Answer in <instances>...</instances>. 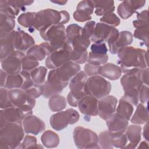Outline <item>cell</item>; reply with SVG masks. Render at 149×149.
<instances>
[{
	"label": "cell",
	"mask_w": 149,
	"mask_h": 149,
	"mask_svg": "<svg viewBox=\"0 0 149 149\" xmlns=\"http://www.w3.org/2000/svg\"><path fill=\"white\" fill-rule=\"evenodd\" d=\"M94 9L93 1H81L77 4L76 10L73 13V18L79 22L88 21L91 19V15L93 13Z\"/></svg>",
	"instance_id": "18"
},
{
	"label": "cell",
	"mask_w": 149,
	"mask_h": 149,
	"mask_svg": "<svg viewBox=\"0 0 149 149\" xmlns=\"http://www.w3.org/2000/svg\"><path fill=\"white\" fill-rule=\"evenodd\" d=\"M65 45L68 50L70 61L77 64H83L87 62L88 59V52L86 51H77L73 49L69 42L66 41Z\"/></svg>",
	"instance_id": "33"
},
{
	"label": "cell",
	"mask_w": 149,
	"mask_h": 149,
	"mask_svg": "<svg viewBox=\"0 0 149 149\" xmlns=\"http://www.w3.org/2000/svg\"><path fill=\"white\" fill-rule=\"evenodd\" d=\"M143 137L146 140V141H148V122L146 123L144 127H143Z\"/></svg>",
	"instance_id": "58"
},
{
	"label": "cell",
	"mask_w": 149,
	"mask_h": 149,
	"mask_svg": "<svg viewBox=\"0 0 149 149\" xmlns=\"http://www.w3.org/2000/svg\"><path fill=\"white\" fill-rule=\"evenodd\" d=\"M24 132L27 134H38L45 129V124L40 118L35 115H29L22 121Z\"/></svg>",
	"instance_id": "20"
},
{
	"label": "cell",
	"mask_w": 149,
	"mask_h": 149,
	"mask_svg": "<svg viewBox=\"0 0 149 149\" xmlns=\"http://www.w3.org/2000/svg\"><path fill=\"white\" fill-rule=\"evenodd\" d=\"M116 109V113L124 117L127 120L130 119L133 112V105L125 98L122 97L119 101Z\"/></svg>",
	"instance_id": "35"
},
{
	"label": "cell",
	"mask_w": 149,
	"mask_h": 149,
	"mask_svg": "<svg viewBox=\"0 0 149 149\" xmlns=\"http://www.w3.org/2000/svg\"><path fill=\"white\" fill-rule=\"evenodd\" d=\"M13 107L9 97V89L1 87L0 89V108L1 109Z\"/></svg>",
	"instance_id": "46"
},
{
	"label": "cell",
	"mask_w": 149,
	"mask_h": 149,
	"mask_svg": "<svg viewBox=\"0 0 149 149\" xmlns=\"http://www.w3.org/2000/svg\"><path fill=\"white\" fill-rule=\"evenodd\" d=\"M73 140L79 148H99L98 136L90 129L77 126L73 130Z\"/></svg>",
	"instance_id": "6"
},
{
	"label": "cell",
	"mask_w": 149,
	"mask_h": 149,
	"mask_svg": "<svg viewBox=\"0 0 149 149\" xmlns=\"http://www.w3.org/2000/svg\"><path fill=\"white\" fill-rule=\"evenodd\" d=\"M24 82V78L20 73L13 74H8L6 78L5 87L9 90L21 88Z\"/></svg>",
	"instance_id": "37"
},
{
	"label": "cell",
	"mask_w": 149,
	"mask_h": 149,
	"mask_svg": "<svg viewBox=\"0 0 149 149\" xmlns=\"http://www.w3.org/2000/svg\"><path fill=\"white\" fill-rule=\"evenodd\" d=\"M37 12H26L21 14L17 18V22L21 26L33 29L36 19Z\"/></svg>",
	"instance_id": "38"
},
{
	"label": "cell",
	"mask_w": 149,
	"mask_h": 149,
	"mask_svg": "<svg viewBox=\"0 0 149 149\" xmlns=\"http://www.w3.org/2000/svg\"><path fill=\"white\" fill-rule=\"evenodd\" d=\"M40 34L43 40L48 41L49 54L63 48L66 41V30L63 24L51 25L40 31Z\"/></svg>",
	"instance_id": "5"
},
{
	"label": "cell",
	"mask_w": 149,
	"mask_h": 149,
	"mask_svg": "<svg viewBox=\"0 0 149 149\" xmlns=\"http://www.w3.org/2000/svg\"><path fill=\"white\" fill-rule=\"evenodd\" d=\"M8 75V74L3 69H1V87H5Z\"/></svg>",
	"instance_id": "57"
},
{
	"label": "cell",
	"mask_w": 149,
	"mask_h": 149,
	"mask_svg": "<svg viewBox=\"0 0 149 149\" xmlns=\"http://www.w3.org/2000/svg\"><path fill=\"white\" fill-rule=\"evenodd\" d=\"M26 116V114L19 107H12L1 109L0 112L1 128L8 123H22Z\"/></svg>",
	"instance_id": "15"
},
{
	"label": "cell",
	"mask_w": 149,
	"mask_h": 149,
	"mask_svg": "<svg viewBox=\"0 0 149 149\" xmlns=\"http://www.w3.org/2000/svg\"><path fill=\"white\" fill-rule=\"evenodd\" d=\"M80 66L72 61H69L62 66L52 69L48 74L58 81L68 86L70 80L80 71Z\"/></svg>",
	"instance_id": "11"
},
{
	"label": "cell",
	"mask_w": 149,
	"mask_h": 149,
	"mask_svg": "<svg viewBox=\"0 0 149 149\" xmlns=\"http://www.w3.org/2000/svg\"><path fill=\"white\" fill-rule=\"evenodd\" d=\"M20 9L17 6L15 1H0V12L15 19L19 14Z\"/></svg>",
	"instance_id": "31"
},
{
	"label": "cell",
	"mask_w": 149,
	"mask_h": 149,
	"mask_svg": "<svg viewBox=\"0 0 149 149\" xmlns=\"http://www.w3.org/2000/svg\"><path fill=\"white\" fill-rule=\"evenodd\" d=\"M20 32L21 34V47L20 51H27L31 47L34 45L35 41L30 34L20 29Z\"/></svg>",
	"instance_id": "41"
},
{
	"label": "cell",
	"mask_w": 149,
	"mask_h": 149,
	"mask_svg": "<svg viewBox=\"0 0 149 149\" xmlns=\"http://www.w3.org/2000/svg\"><path fill=\"white\" fill-rule=\"evenodd\" d=\"M140 72L125 73L120 79V84L124 91L122 97L133 105H137L139 101V91L143 85Z\"/></svg>",
	"instance_id": "4"
},
{
	"label": "cell",
	"mask_w": 149,
	"mask_h": 149,
	"mask_svg": "<svg viewBox=\"0 0 149 149\" xmlns=\"http://www.w3.org/2000/svg\"><path fill=\"white\" fill-rule=\"evenodd\" d=\"M66 43V42H65ZM70 61L68 50L65 45L63 48L51 53L45 59V66L51 70L57 69Z\"/></svg>",
	"instance_id": "14"
},
{
	"label": "cell",
	"mask_w": 149,
	"mask_h": 149,
	"mask_svg": "<svg viewBox=\"0 0 149 149\" xmlns=\"http://www.w3.org/2000/svg\"><path fill=\"white\" fill-rule=\"evenodd\" d=\"M15 19L0 12V37H3L13 31Z\"/></svg>",
	"instance_id": "30"
},
{
	"label": "cell",
	"mask_w": 149,
	"mask_h": 149,
	"mask_svg": "<svg viewBox=\"0 0 149 149\" xmlns=\"http://www.w3.org/2000/svg\"><path fill=\"white\" fill-rule=\"evenodd\" d=\"M125 132L127 140H129L130 142L129 144L126 146L125 148H136L141 140V126L137 125H131L127 126Z\"/></svg>",
	"instance_id": "27"
},
{
	"label": "cell",
	"mask_w": 149,
	"mask_h": 149,
	"mask_svg": "<svg viewBox=\"0 0 149 149\" xmlns=\"http://www.w3.org/2000/svg\"><path fill=\"white\" fill-rule=\"evenodd\" d=\"M134 37L141 40L144 45L148 47V25L140 26L136 28L134 31Z\"/></svg>",
	"instance_id": "43"
},
{
	"label": "cell",
	"mask_w": 149,
	"mask_h": 149,
	"mask_svg": "<svg viewBox=\"0 0 149 149\" xmlns=\"http://www.w3.org/2000/svg\"><path fill=\"white\" fill-rule=\"evenodd\" d=\"M108 60V55L107 54H97L90 52L88 55L87 63L94 65L101 66L107 62Z\"/></svg>",
	"instance_id": "40"
},
{
	"label": "cell",
	"mask_w": 149,
	"mask_h": 149,
	"mask_svg": "<svg viewBox=\"0 0 149 149\" xmlns=\"http://www.w3.org/2000/svg\"><path fill=\"white\" fill-rule=\"evenodd\" d=\"M117 98L113 95H107L98 101V115L103 120H106L115 112L117 104Z\"/></svg>",
	"instance_id": "16"
},
{
	"label": "cell",
	"mask_w": 149,
	"mask_h": 149,
	"mask_svg": "<svg viewBox=\"0 0 149 149\" xmlns=\"http://www.w3.org/2000/svg\"><path fill=\"white\" fill-rule=\"evenodd\" d=\"M20 148H42L39 144L37 143V139L33 136L27 135L24 137L23 141L21 143Z\"/></svg>",
	"instance_id": "49"
},
{
	"label": "cell",
	"mask_w": 149,
	"mask_h": 149,
	"mask_svg": "<svg viewBox=\"0 0 149 149\" xmlns=\"http://www.w3.org/2000/svg\"><path fill=\"white\" fill-rule=\"evenodd\" d=\"M100 22L114 27L118 26L120 23V19L113 12L107 13L104 15L100 18Z\"/></svg>",
	"instance_id": "47"
},
{
	"label": "cell",
	"mask_w": 149,
	"mask_h": 149,
	"mask_svg": "<svg viewBox=\"0 0 149 149\" xmlns=\"http://www.w3.org/2000/svg\"><path fill=\"white\" fill-rule=\"evenodd\" d=\"M140 78L143 83H144L146 86L148 85V68L141 71Z\"/></svg>",
	"instance_id": "55"
},
{
	"label": "cell",
	"mask_w": 149,
	"mask_h": 149,
	"mask_svg": "<svg viewBox=\"0 0 149 149\" xmlns=\"http://www.w3.org/2000/svg\"><path fill=\"white\" fill-rule=\"evenodd\" d=\"M87 79V75L84 71L78 72L69 83L70 91L74 92L86 91L85 87Z\"/></svg>",
	"instance_id": "28"
},
{
	"label": "cell",
	"mask_w": 149,
	"mask_h": 149,
	"mask_svg": "<svg viewBox=\"0 0 149 149\" xmlns=\"http://www.w3.org/2000/svg\"><path fill=\"white\" fill-rule=\"evenodd\" d=\"M100 67V66L87 63L84 66V72L88 76L98 75Z\"/></svg>",
	"instance_id": "54"
},
{
	"label": "cell",
	"mask_w": 149,
	"mask_h": 149,
	"mask_svg": "<svg viewBox=\"0 0 149 149\" xmlns=\"http://www.w3.org/2000/svg\"><path fill=\"white\" fill-rule=\"evenodd\" d=\"M70 19L69 13L66 10L57 11L53 9H45L37 12L34 30L39 31L48 27L56 24H63L68 22Z\"/></svg>",
	"instance_id": "3"
},
{
	"label": "cell",
	"mask_w": 149,
	"mask_h": 149,
	"mask_svg": "<svg viewBox=\"0 0 149 149\" xmlns=\"http://www.w3.org/2000/svg\"><path fill=\"white\" fill-rule=\"evenodd\" d=\"M149 97L148 87L146 85H142L139 94V100L141 104H146L148 102Z\"/></svg>",
	"instance_id": "53"
},
{
	"label": "cell",
	"mask_w": 149,
	"mask_h": 149,
	"mask_svg": "<svg viewBox=\"0 0 149 149\" xmlns=\"http://www.w3.org/2000/svg\"><path fill=\"white\" fill-rule=\"evenodd\" d=\"M42 88V95L46 98L61 93L67 86L59 83L54 78L48 74L47 80L41 85Z\"/></svg>",
	"instance_id": "23"
},
{
	"label": "cell",
	"mask_w": 149,
	"mask_h": 149,
	"mask_svg": "<svg viewBox=\"0 0 149 149\" xmlns=\"http://www.w3.org/2000/svg\"><path fill=\"white\" fill-rule=\"evenodd\" d=\"M108 131L114 134L125 133L128 126V120L118 113H114L106 120Z\"/></svg>",
	"instance_id": "22"
},
{
	"label": "cell",
	"mask_w": 149,
	"mask_h": 149,
	"mask_svg": "<svg viewBox=\"0 0 149 149\" xmlns=\"http://www.w3.org/2000/svg\"><path fill=\"white\" fill-rule=\"evenodd\" d=\"M98 146L100 148H113L111 134L108 130L104 131L98 135Z\"/></svg>",
	"instance_id": "44"
},
{
	"label": "cell",
	"mask_w": 149,
	"mask_h": 149,
	"mask_svg": "<svg viewBox=\"0 0 149 149\" xmlns=\"http://www.w3.org/2000/svg\"><path fill=\"white\" fill-rule=\"evenodd\" d=\"M118 54V64L123 73L139 72L148 68V52L144 49L125 47Z\"/></svg>",
	"instance_id": "1"
},
{
	"label": "cell",
	"mask_w": 149,
	"mask_h": 149,
	"mask_svg": "<svg viewBox=\"0 0 149 149\" xmlns=\"http://www.w3.org/2000/svg\"><path fill=\"white\" fill-rule=\"evenodd\" d=\"M25 56L23 52L16 51L1 60L2 69L8 74L19 73L22 70V59Z\"/></svg>",
	"instance_id": "13"
},
{
	"label": "cell",
	"mask_w": 149,
	"mask_h": 149,
	"mask_svg": "<svg viewBox=\"0 0 149 149\" xmlns=\"http://www.w3.org/2000/svg\"><path fill=\"white\" fill-rule=\"evenodd\" d=\"M137 19L148 20V12L147 10H143L140 13H137Z\"/></svg>",
	"instance_id": "56"
},
{
	"label": "cell",
	"mask_w": 149,
	"mask_h": 149,
	"mask_svg": "<svg viewBox=\"0 0 149 149\" xmlns=\"http://www.w3.org/2000/svg\"><path fill=\"white\" fill-rule=\"evenodd\" d=\"M16 31L13 30L5 37H1V60L16 51Z\"/></svg>",
	"instance_id": "24"
},
{
	"label": "cell",
	"mask_w": 149,
	"mask_h": 149,
	"mask_svg": "<svg viewBox=\"0 0 149 149\" xmlns=\"http://www.w3.org/2000/svg\"><path fill=\"white\" fill-rule=\"evenodd\" d=\"M79 118L80 115L78 112L74 109L69 108L51 115L49 123L54 130L60 131L65 129L69 124L72 125L77 122Z\"/></svg>",
	"instance_id": "10"
},
{
	"label": "cell",
	"mask_w": 149,
	"mask_h": 149,
	"mask_svg": "<svg viewBox=\"0 0 149 149\" xmlns=\"http://www.w3.org/2000/svg\"><path fill=\"white\" fill-rule=\"evenodd\" d=\"M95 24L94 21H88L85 24L82 30V34L84 37L89 39L91 38L94 31Z\"/></svg>",
	"instance_id": "51"
},
{
	"label": "cell",
	"mask_w": 149,
	"mask_h": 149,
	"mask_svg": "<svg viewBox=\"0 0 149 149\" xmlns=\"http://www.w3.org/2000/svg\"><path fill=\"white\" fill-rule=\"evenodd\" d=\"M39 65V62L32 58H30L25 55L22 59V70H25L30 72L37 68Z\"/></svg>",
	"instance_id": "48"
},
{
	"label": "cell",
	"mask_w": 149,
	"mask_h": 149,
	"mask_svg": "<svg viewBox=\"0 0 149 149\" xmlns=\"http://www.w3.org/2000/svg\"><path fill=\"white\" fill-rule=\"evenodd\" d=\"M98 100L90 95H86L79 102L78 108L81 113L86 116H95L98 115Z\"/></svg>",
	"instance_id": "21"
},
{
	"label": "cell",
	"mask_w": 149,
	"mask_h": 149,
	"mask_svg": "<svg viewBox=\"0 0 149 149\" xmlns=\"http://www.w3.org/2000/svg\"><path fill=\"white\" fill-rule=\"evenodd\" d=\"M29 95L34 98H38L42 94V88L41 85L36 83L33 84L30 87L24 90Z\"/></svg>",
	"instance_id": "50"
},
{
	"label": "cell",
	"mask_w": 149,
	"mask_h": 149,
	"mask_svg": "<svg viewBox=\"0 0 149 149\" xmlns=\"http://www.w3.org/2000/svg\"><path fill=\"white\" fill-rule=\"evenodd\" d=\"M146 2V1L144 0L124 1L118 7V14L122 19H127L132 16L136 10L144 6Z\"/></svg>",
	"instance_id": "17"
},
{
	"label": "cell",
	"mask_w": 149,
	"mask_h": 149,
	"mask_svg": "<svg viewBox=\"0 0 149 149\" xmlns=\"http://www.w3.org/2000/svg\"><path fill=\"white\" fill-rule=\"evenodd\" d=\"M47 69L44 66H38L30 72V76L33 82L38 85H42L45 81Z\"/></svg>",
	"instance_id": "39"
},
{
	"label": "cell",
	"mask_w": 149,
	"mask_h": 149,
	"mask_svg": "<svg viewBox=\"0 0 149 149\" xmlns=\"http://www.w3.org/2000/svg\"><path fill=\"white\" fill-rule=\"evenodd\" d=\"M93 3L97 16H103L115 10L113 1H93Z\"/></svg>",
	"instance_id": "32"
},
{
	"label": "cell",
	"mask_w": 149,
	"mask_h": 149,
	"mask_svg": "<svg viewBox=\"0 0 149 149\" xmlns=\"http://www.w3.org/2000/svg\"><path fill=\"white\" fill-rule=\"evenodd\" d=\"M49 54L48 42L34 45L26 51V56L36 61L43 60Z\"/></svg>",
	"instance_id": "26"
},
{
	"label": "cell",
	"mask_w": 149,
	"mask_h": 149,
	"mask_svg": "<svg viewBox=\"0 0 149 149\" xmlns=\"http://www.w3.org/2000/svg\"><path fill=\"white\" fill-rule=\"evenodd\" d=\"M90 49H91V52L97 53V54H107V52H108V48L105 42L93 43L91 45Z\"/></svg>",
	"instance_id": "52"
},
{
	"label": "cell",
	"mask_w": 149,
	"mask_h": 149,
	"mask_svg": "<svg viewBox=\"0 0 149 149\" xmlns=\"http://www.w3.org/2000/svg\"><path fill=\"white\" fill-rule=\"evenodd\" d=\"M138 148H148V143L146 141H143L141 142V143L139 144V147H137Z\"/></svg>",
	"instance_id": "60"
},
{
	"label": "cell",
	"mask_w": 149,
	"mask_h": 149,
	"mask_svg": "<svg viewBox=\"0 0 149 149\" xmlns=\"http://www.w3.org/2000/svg\"><path fill=\"white\" fill-rule=\"evenodd\" d=\"M24 130L22 123H8L1 128L0 148H20Z\"/></svg>",
	"instance_id": "2"
},
{
	"label": "cell",
	"mask_w": 149,
	"mask_h": 149,
	"mask_svg": "<svg viewBox=\"0 0 149 149\" xmlns=\"http://www.w3.org/2000/svg\"><path fill=\"white\" fill-rule=\"evenodd\" d=\"M111 90L109 81L100 75L90 76L87 79L85 90L87 95L100 100L109 95Z\"/></svg>",
	"instance_id": "7"
},
{
	"label": "cell",
	"mask_w": 149,
	"mask_h": 149,
	"mask_svg": "<svg viewBox=\"0 0 149 149\" xmlns=\"http://www.w3.org/2000/svg\"><path fill=\"white\" fill-rule=\"evenodd\" d=\"M119 30L115 27L103 23L95 24L94 31L90 41L93 43L109 42L113 40L119 34Z\"/></svg>",
	"instance_id": "12"
},
{
	"label": "cell",
	"mask_w": 149,
	"mask_h": 149,
	"mask_svg": "<svg viewBox=\"0 0 149 149\" xmlns=\"http://www.w3.org/2000/svg\"><path fill=\"white\" fill-rule=\"evenodd\" d=\"M130 122L134 125L145 124L148 122V111L147 107L143 104H137L134 113L132 117Z\"/></svg>",
	"instance_id": "29"
},
{
	"label": "cell",
	"mask_w": 149,
	"mask_h": 149,
	"mask_svg": "<svg viewBox=\"0 0 149 149\" xmlns=\"http://www.w3.org/2000/svg\"><path fill=\"white\" fill-rule=\"evenodd\" d=\"M83 27L71 24L66 29V41L74 50L86 51L90 44V39L84 37L82 34Z\"/></svg>",
	"instance_id": "8"
},
{
	"label": "cell",
	"mask_w": 149,
	"mask_h": 149,
	"mask_svg": "<svg viewBox=\"0 0 149 149\" xmlns=\"http://www.w3.org/2000/svg\"><path fill=\"white\" fill-rule=\"evenodd\" d=\"M87 94L86 91L74 92L70 91L67 96V101L72 107H77L80 101Z\"/></svg>",
	"instance_id": "45"
},
{
	"label": "cell",
	"mask_w": 149,
	"mask_h": 149,
	"mask_svg": "<svg viewBox=\"0 0 149 149\" xmlns=\"http://www.w3.org/2000/svg\"><path fill=\"white\" fill-rule=\"evenodd\" d=\"M48 106L52 112L61 111L66 107V100L65 97L57 94L49 98Z\"/></svg>",
	"instance_id": "36"
},
{
	"label": "cell",
	"mask_w": 149,
	"mask_h": 149,
	"mask_svg": "<svg viewBox=\"0 0 149 149\" xmlns=\"http://www.w3.org/2000/svg\"><path fill=\"white\" fill-rule=\"evenodd\" d=\"M41 141L45 147L55 148L56 147L59 143V138L56 133L48 130L42 133L41 137Z\"/></svg>",
	"instance_id": "34"
},
{
	"label": "cell",
	"mask_w": 149,
	"mask_h": 149,
	"mask_svg": "<svg viewBox=\"0 0 149 149\" xmlns=\"http://www.w3.org/2000/svg\"><path fill=\"white\" fill-rule=\"evenodd\" d=\"M109 133L111 134V142L113 147L120 148H125L128 141L125 133L122 134H114L111 132Z\"/></svg>",
	"instance_id": "42"
},
{
	"label": "cell",
	"mask_w": 149,
	"mask_h": 149,
	"mask_svg": "<svg viewBox=\"0 0 149 149\" xmlns=\"http://www.w3.org/2000/svg\"><path fill=\"white\" fill-rule=\"evenodd\" d=\"M9 99L13 107L20 108L29 116L32 115L36 104V99L29 95L22 88L9 90Z\"/></svg>",
	"instance_id": "9"
},
{
	"label": "cell",
	"mask_w": 149,
	"mask_h": 149,
	"mask_svg": "<svg viewBox=\"0 0 149 149\" xmlns=\"http://www.w3.org/2000/svg\"><path fill=\"white\" fill-rule=\"evenodd\" d=\"M133 41V35L129 31H122L112 41L108 42L111 54H116L123 48L130 45Z\"/></svg>",
	"instance_id": "19"
},
{
	"label": "cell",
	"mask_w": 149,
	"mask_h": 149,
	"mask_svg": "<svg viewBox=\"0 0 149 149\" xmlns=\"http://www.w3.org/2000/svg\"><path fill=\"white\" fill-rule=\"evenodd\" d=\"M122 70L119 66L112 63H106L99 68L98 74L111 80L119 79L122 75Z\"/></svg>",
	"instance_id": "25"
},
{
	"label": "cell",
	"mask_w": 149,
	"mask_h": 149,
	"mask_svg": "<svg viewBox=\"0 0 149 149\" xmlns=\"http://www.w3.org/2000/svg\"><path fill=\"white\" fill-rule=\"evenodd\" d=\"M51 2H53V3H56V4H58L59 5H65L66 3H67V1H63V0H56V1H51Z\"/></svg>",
	"instance_id": "59"
}]
</instances>
